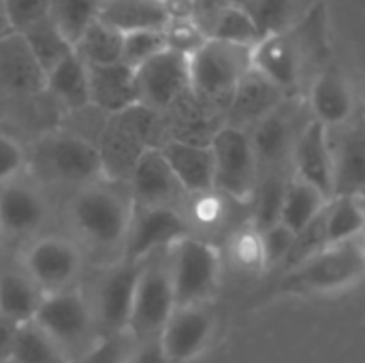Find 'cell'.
Masks as SVG:
<instances>
[{"instance_id": "1f68e13d", "label": "cell", "mask_w": 365, "mask_h": 363, "mask_svg": "<svg viewBox=\"0 0 365 363\" xmlns=\"http://www.w3.org/2000/svg\"><path fill=\"white\" fill-rule=\"evenodd\" d=\"M101 0H51L49 19L75 47L81 34L98 19Z\"/></svg>"}, {"instance_id": "7dc6e473", "label": "cell", "mask_w": 365, "mask_h": 363, "mask_svg": "<svg viewBox=\"0 0 365 363\" xmlns=\"http://www.w3.org/2000/svg\"><path fill=\"white\" fill-rule=\"evenodd\" d=\"M163 6L169 15V21L175 19H190L192 13V0H163Z\"/></svg>"}, {"instance_id": "4fadbf2b", "label": "cell", "mask_w": 365, "mask_h": 363, "mask_svg": "<svg viewBox=\"0 0 365 363\" xmlns=\"http://www.w3.org/2000/svg\"><path fill=\"white\" fill-rule=\"evenodd\" d=\"M308 58V41L297 26L263 36L252 47V68L278 86L287 96H293Z\"/></svg>"}, {"instance_id": "52a82bcc", "label": "cell", "mask_w": 365, "mask_h": 363, "mask_svg": "<svg viewBox=\"0 0 365 363\" xmlns=\"http://www.w3.org/2000/svg\"><path fill=\"white\" fill-rule=\"evenodd\" d=\"M310 120L312 116L308 105H302L295 96H289L284 103H280L272 113H267L248 131L259 165V175L278 171L293 173V150Z\"/></svg>"}, {"instance_id": "e575fe53", "label": "cell", "mask_w": 365, "mask_h": 363, "mask_svg": "<svg viewBox=\"0 0 365 363\" xmlns=\"http://www.w3.org/2000/svg\"><path fill=\"white\" fill-rule=\"evenodd\" d=\"M9 359L13 363H71L64 357V353L32 323L19 327Z\"/></svg>"}, {"instance_id": "ffe728a7", "label": "cell", "mask_w": 365, "mask_h": 363, "mask_svg": "<svg viewBox=\"0 0 365 363\" xmlns=\"http://www.w3.org/2000/svg\"><path fill=\"white\" fill-rule=\"evenodd\" d=\"M289 96L278 86H274L259 71L250 68L244 75V79L237 83L229 101L225 124L248 133L257 122H261L267 113H272Z\"/></svg>"}, {"instance_id": "603a6c76", "label": "cell", "mask_w": 365, "mask_h": 363, "mask_svg": "<svg viewBox=\"0 0 365 363\" xmlns=\"http://www.w3.org/2000/svg\"><path fill=\"white\" fill-rule=\"evenodd\" d=\"M90 79V107L107 116L124 113L139 105L135 71L124 62L88 66Z\"/></svg>"}, {"instance_id": "6da1fadb", "label": "cell", "mask_w": 365, "mask_h": 363, "mask_svg": "<svg viewBox=\"0 0 365 363\" xmlns=\"http://www.w3.org/2000/svg\"><path fill=\"white\" fill-rule=\"evenodd\" d=\"M133 214L128 186L101 180L71 193L64 205L66 235L77 242L88 261L107 267L124 259Z\"/></svg>"}, {"instance_id": "8d00e7d4", "label": "cell", "mask_w": 365, "mask_h": 363, "mask_svg": "<svg viewBox=\"0 0 365 363\" xmlns=\"http://www.w3.org/2000/svg\"><path fill=\"white\" fill-rule=\"evenodd\" d=\"M323 250H327V237H325V210L302 231L295 233L293 246L289 250L287 261L282 263L280 270H284L287 274L293 272L295 267L304 265L306 261L314 259L317 255H321Z\"/></svg>"}, {"instance_id": "cb8c5ba5", "label": "cell", "mask_w": 365, "mask_h": 363, "mask_svg": "<svg viewBox=\"0 0 365 363\" xmlns=\"http://www.w3.org/2000/svg\"><path fill=\"white\" fill-rule=\"evenodd\" d=\"M160 150L186 195L214 190V154L210 145L171 139Z\"/></svg>"}, {"instance_id": "ac0fdd59", "label": "cell", "mask_w": 365, "mask_h": 363, "mask_svg": "<svg viewBox=\"0 0 365 363\" xmlns=\"http://www.w3.org/2000/svg\"><path fill=\"white\" fill-rule=\"evenodd\" d=\"M329 145L334 158V197L365 195V122L351 120L344 126L331 128Z\"/></svg>"}, {"instance_id": "277c9868", "label": "cell", "mask_w": 365, "mask_h": 363, "mask_svg": "<svg viewBox=\"0 0 365 363\" xmlns=\"http://www.w3.org/2000/svg\"><path fill=\"white\" fill-rule=\"evenodd\" d=\"M32 325L43 332L71 363L101 338L88 293L79 287L45 295Z\"/></svg>"}, {"instance_id": "d6a6232c", "label": "cell", "mask_w": 365, "mask_h": 363, "mask_svg": "<svg viewBox=\"0 0 365 363\" xmlns=\"http://www.w3.org/2000/svg\"><path fill=\"white\" fill-rule=\"evenodd\" d=\"M19 34L26 39L28 47L32 49L34 58L38 60V64L45 73L73 51V45L64 39V34L53 26V21L49 17L30 26L28 30H24Z\"/></svg>"}, {"instance_id": "db71d44e", "label": "cell", "mask_w": 365, "mask_h": 363, "mask_svg": "<svg viewBox=\"0 0 365 363\" xmlns=\"http://www.w3.org/2000/svg\"><path fill=\"white\" fill-rule=\"evenodd\" d=\"M101 2H107V0H101Z\"/></svg>"}, {"instance_id": "9a60e30c", "label": "cell", "mask_w": 365, "mask_h": 363, "mask_svg": "<svg viewBox=\"0 0 365 363\" xmlns=\"http://www.w3.org/2000/svg\"><path fill=\"white\" fill-rule=\"evenodd\" d=\"M186 235L190 229L180 208H135L124 259L143 263Z\"/></svg>"}, {"instance_id": "60d3db41", "label": "cell", "mask_w": 365, "mask_h": 363, "mask_svg": "<svg viewBox=\"0 0 365 363\" xmlns=\"http://www.w3.org/2000/svg\"><path fill=\"white\" fill-rule=\"evenodd\" d=\"M135 340L124 336H101L79 359L73 363H126Z\"/></svg>"}, {"instance_id": "2e32d148", "label": "cell", "mask_w": 365, "mask_h": 363, "mask_svg": "<svg viewBox=\"0 0 365 363\" xmlns=\"http://www.w3.org/2000/svg\"><path fill=\"white\" fill-rule=\"evenodd\" d=\"M126 186L135 208H182L188 197L160 148H148L139 154Z\"/></svg>"}, {"instance_id": "7a4b0ae2", "label": "cell", "mask_w": 365, "mask_h": 363, "mask_svg": "<svg viewBox=\"0 0 365 363\" xmlns=\"http://www.w3.org/2000/svg\"><path fill=\"white\" fill-rule=\"evenodd\" d=\"M45 186H62L71 193L107 178L105 160L94 141L73 131H49L28 152V171Z\"/></svg>"}, {"instance_id": "816d5d0a", "label": "cell", "mask_w": 365, "mask_h": 363, "mask_svg": "<svg viewBox=\"0 0 365 363\" xmlns=\"http://www.w3.org/2000/svg\"><path fill=\"white\" fill-rule=\"evenodd\" d=\"M0 363H13L11 359H0Z\"/></svg>"}, {"instance_id": "9c48e42d", "label": "cell", "mask_w": 365, "mask_h": 363, "mask_svg": "<svg viewBox=\"0 0 365 363\" xmlns=\"http://www.w3.org/2000/svg\"><path fill=\"white\" fill-rule=\"evenodd\" d=\"M214 154V190L229 201H246L255 195L259 165L246 131L222 126L210 141Z\"/></svg>"}, {"instance_id": "f6af8a7d", "label": "cell", "mask_w": 365, "mask_h": 363, "mask_svg": "<svg viewBox=\"0 0 365 363\" xmlns=\"http://www.w3.org/2000/svg\"><path fill=\"white\" fill-rule=\"evenodd\" d=\"M126 363H171L167 359L163 347H160V340L158 338H152V340H135L133 349H130V355Z\"/></svg>"}, {"instance_id": "b9f144b4", "label": "cell", "mask_w": 365, "mask_h": 363, "mask_svg": "<svg viewBox=\"0 0 365 363\" xmlns=\"http://www.w3.org/2000/svg\"><path fill=\"white\" fill-rule=\"evenodd\" d=\"M295 233L278 223L276 227L259 233V246H261V261L265 267H282V263L289 257V250L293 246Z\"/></svg>"}, {"instance_id": "44dd1931", "label": "cell", "mask_w": 365, "mask_h": 363, "mask_svg": "<svg viewBox=\"0 0 365 363\" xmlns=\"http://www.w3.org/2000/svg\"><path fill=\"white\" fill-rule=\"evenodd\" d=\"M308 109L310 116L323 126H327L329 131L344 126L353 120L355 92L351 81L340 68L327 66L314 77L310 86Z\"/></svg>"}, {"instance_id": "f5cc1de1", "label": "cell", "mask_w": 365, "mask_h": 363, "mask_svg": "<svg viewBox=\"0 0 365 363\" xmlns=\"http://www.w3.org/2000/svg\"><path fill=\"white\" fill-rule=\"evenodd\" d=\"M0 237H2V229H0Z\"/></svg>"}, {"instance_id": "8992f818", "label": "cell", "mask_w": 365, "mask_h": 363, "mask_svg": "<svg viewBox=\"0 0 365 363\" xmlns=\"http://www.w3.org/2000/svg\"><path fill=\"white\" fill-rule=\"evenodd\" d=\"M167 265L178 306L207 304L220 278V252L214 244L186 235L167 248Z\"/></svg>"}, {"instance_id": "74e56055", "label": "cell", "mask_w": 365, "mask_h": 363, "mask_svg": "<svg viewBox=\"0 0 365 363\" xmlns=\"http://www.w3.org/2000/svg\"><path fill=\"white\" fill-rule=\"evenodd\" d=\"M169 49L165 30H139V32H128L124 34V45H122V60L126 66L133 71L145 64L150 58L156 53Z\"/></svg>"}, {"instance_id": "ba28073f", "label": "cell", "mask_w": 365, "mask_h": 363, "mask_svg": "<svg viewBox=\"0 0 365 363\" xmlns=\"http://www.w3.org/2000/svg\"><path fill=\"white\" fill-rule=\"evenodd\" d=\"M175 308L178 304L169 276L167 250H163L141 263L128 336L137 342L158 338Z\"/></svg>"}, {"instance_id": "f907efd6", "label": "cell", "mask_w": 365, "mask_h": 363, "mask_svg": "<svg viewBox=\"0 0 365 363\" xmlns=\"http://www.w3.org/2000/svg\"><path fill=\"white\" fill-rule=\"evenodd\" d=\"M359 199V203H361V208H364V212H365V195H361V197H357Z\"/></svg>"}, {"instance_id": "7bdbcfd3", "label": "cell", "mask_w": 365, "mask_h": 363, "mask_svg": "<svg viewBox=\"0 0 365 363\" xmlns=\"http://www.w3.org/2000/svg\"><path fill=\"white\" fill-rule=\"evenodd\" d=\"M165 39H167V47L173 51H180L184 56H192L207 39L197 30V26L190 19H175L169 21V26L165 28Z\"/></svg>"}, {"instance_id": "ee69618b", "label": "cell", "mask_w": 365, "mask_h": 363, "mask_svg": "<svg viewBox=\"0 0 365 363\" xmlns=\"http://www.w3.org/2000/svg\"><path fill=\"white\" fill-rule=\"evenodd\" d=\"M233 6L225 0H192V13H190V21L197 26V30L205 36L212 39L220 17L225 15V11Z\"/></svg>"}, {"instance_id": "484cf974", "label": "cell", "mask_w": 365, "mask_h": 363, "mask_svg": "<svg viewBox=\"0 0 365 363\" xmlns=\"http://www.w3.org/2000/svg\"><path fill=\"white\" fill-rule=\"evenodd\" d=\"M45 300V293L21 272L6 267L0 272V315L17 327L30 325Z\"/></svg>"}, {"instance_id": "836d02e7", "label": "cell", "mask_w": 365, "mask_h": 363, "mask_svg": "<svg viewBox=\"0 0 365 363\" xmlns=\"http://www.w3.org/2000/svg\"><path fill=\"white\" fill-rule=\"evenodd\" d=\"M244 9L250 13L261 34L267 36L297 26L302 19L304 0H248Z\"/></svg>"}, {"instance_id": "f35d334b", "label": "cell", "mask_w": 365, "mask_h": 363, "mask_svg": "<svg viewBox=\"0 0 365 363\" xmlns=\"http://www.w3.org/2000/svg\"><path fill=\"white\" fill-rule=\"evenodd\" d=\"M28 175V150L9 133L0 131V186Z\"/></svg>"}, {"instance_id": "d590c367", "label": "cell", "mask_w": 365, "mask_h": 363, "mask_svg": "<svg viewBox=\"0 0 365 363\" xmlns=\"http://www.w3.org/2000/svg\"><path fill=\"white\" fill-rule=\"evenodd\" d=\"M212 39L252 49L263 39V34L244 6H229L225 11V15L220 17Z\"/></svg>"}, {"instance_id": "bcb514c9", "label": "cell", "mask_w": 365, "mask_h": 363, "mask_svg": "<svg viewBox=\"0 0 365 363\" xmlns=\"http://www.w3.org/2000/svg\"><path fill=\"white\" fill-rule=\"evenodd\" d=\"M17 332H19V327L0 315V359L11 357V349H13V342L17 338Z\"/></svg>"}, {"instance_id": "e0dca14e", "label": "cell", "mask_w": 365, "mask_h": 363, "mask_svg": "<svg viewBox=\"0 0 365 363\" xmlns=\"http://www.w3.org/2000/svg\"><path fill=\"white\" fill-rule=\"evenodd\" d=\"M214 332L216 319L207 304L178 306L163 327L158 340L169 362L190 363L210 347Z\"/></svg>"}, {"instance_id": "4316f807", "label": "cell", "mask_w": 365, "mask_h": 363, "mask_svg": "<svg viewBox=\"0 0 365 363\" xmlns=\"http://www.w3.org/2000/svg\"><path fill=\"white\" fill-rule=\"evenodd\" d=\"M101 21L122 34L139 30H165L169 15L163 0H107L101 4Z\"/></svg>"}, {"instance_id": "83f0119b", "label": "cell", "mask_w": 365, "mask_h": 363, "mask_svg": "<svg viewBox=\"0 0 365 363\" xmlns=\"http://www.w3.org/2000/svg\"><path fill=\"white\" fill-rule=\"evenodd\" d=\"M327 203H329V199L321 190H317L314 186H310L304 180L291 175V180L287 184V193H284L280 223L284 227H289L293 233H297L304 227H308L327 208Z\"/></svg>"}, {"instance_id": "7c38bea8", "label": "cell", "mask_w": 365, "mask_h": 363, "mask_svg": "<svg viewBox=\"0 0 365 363\" xmlns=\"http://www.w3.org/2000/svg\"><path fill=\"white\" fill-rule=\"evenodd\" d=\"M139 105L158 113H167L190 92L188 56L165 49L135 68Z\"/></svg>"}, {"instance_id": "c3c4849f", "label": "cell", "mask_w": 365, "mask_h": 363, "mask_svg": "<svg viewBox=\"0 0 365 363\" xmlns=\"http://www.w3.org/2000/svg\"><path fill=\"white\" fill-rule=\"evenodd\" d=\"M11 32L9 30V24H6V15H4V0H0V36Z\"/></svg>"}, {"instance_id": "f1b7e54d", "label": "cell", "mask_w": 365, "mask_h": 363, "mask_svg": "<svg viewBox=\"0 0 365 363\" xmlns=\"http://www.w3.org/2000/svg\"><path fill=\"white\" fill-rule=\"evenodd\" d=\"M293 173H263L259 175L255 195H252V231L263 233L276 227L282 218V203L287 184Z\"/></svg>"}, {"instance_id": "5bb4252c", "label": "cell", "mask_w": 365, "mask_h": 363, "mask_svg": "<svg viewBox=\"0 0 365 363\" xmlns=\"http://www.w3.org/2000/svg\"><path fill=\"white\" fill-rule=\"evenodd\" d=\"M49 218V199L45 186L32 175H24L0 186V229L6 237L32 240L41 235Z\"/></svg>"}, {"instance_id": "d6986e66", "label": "cell", "mask_w": 365, "mask_h": 363, "mask_svg": "<svg viewBox=\"0 0 365 363\" xmlns=\"http://www.w3.org/2000/svg\"><path fill=\"white\" fill-rule=\"evenodd\" d=\"M291 171L295 178L321 190L329 201L334 199V158L329 145V131L314 118L306 124L295 143Z\"/></svg>"}, {"instance_id": "7402d4cb", "label": "cell", "mask_w": 365, "mask_h": 363, "mask_svg": "<svg viewBox=\"0 0 365 363\" xmlns=\"http://www.w3.org/2000/svg\"><path fill=\"white\" fill-rule=\"evenodd\" d=\"M0 88L15 96L45 92V71L19 32L0 36Z\"/></svg>"}, {"instance_id": "5b68a950", "label": "cell", "mask_w": 365, "mask_h": 363, "mask_svg": "<svg viewBox=\"0 0 365 363\" xmlns=\"http://www.w3.org/2000/svg\"><path fill=\"white\" fill-rule=\"evenodd\" d=\"M86 261L83 250L66 233H41L19 255L21 272L45 295L77 287Z\"/></svg>"}, {"instance_id": "30bf717a", "label": "cell", "mask_w": 365, "mask_h": 363, "mask_svg": "<svg viewBox=\"0 0 365 363\" xmlns=\"http://www.w3.org/2000/svg\"><path fill=\"white\" fill-rule=\"evenodd\" d=\"M365 274V246L364 242L353 240L340 246H331L295 267L280 282L284 293H319L340 289Z\"/></svg>"}, {"instance_id": "f546056e", "label": "cell", "mask_w": 365, "mask_h": 363, "mask_svg": "<svg viewBox=\"0 0 365 363\" xmlns=\"http://www.w3.org/2000/svg\"><path fill=\"white\" fill-rule=\"evenodd\" d=\"M365 231V212L357 197H334L325 208L327 248L357 240Z\"/></svg>"}, {"instance_id": "8fae6325", "label": "cell", "mask_w": 365, "mask_h": 363, "mask_svg": "<svg viewBox=\"0 0 365 363\" xmlns=\"http://www.w3.org/2000/svg\"><path fill=\"white\" fill-rule=\"evenodd\" d=\"M139 272L141 263L122 259L113 265L103 267L101 276L96 278L92 291L88 293V300L92 304L101 336L128 334Z\"/></svg>"}, {"instance_id": "681fc988", "label": "cell", "mask_w": 365, "mask_h": 363, "mask_svg": "<svg viewBox=\"0 0 365 363\" xmlns=\"http://www.w3.org/2000/svg\"><path fill=\"white\" fill-rule=\"evenodd\" d=\"M225 2H229V4H233V6H246L248 0H225Z\"/></svg>"}, {"instance_id": "3957f363", "label": "cell", "mask_w": 365, "mask_h": 363, "mask_svg": "<svg viewBox=\"0 0 365 363\" xmlns=\"http://www.w3.org/2000/svg\"><path fill=\"white\" fill-rule=\"evenodd\" d=\"M188 66L192 96L227 116L237 83L252 68V49L207 39L192 56H188Z\"/></svg>"}, {"instance_id": "4dcf8cb0", "label": "cell", "mask_w": 365, "mask_h": 363, "mask_svg": "<svg viewBox=\"0 0 365 363\" xmlns=\"http://www.w3.org/2000/svg\"><path fill=\"white\" fill-rule=\"evenodd\" d=\"M122 45H124V34L107 26L105 21L96 19L81 34V39L75 43L73 49L86 62V66H103L122 60Z\"/></svg>"}, {"instance_id": "d4e9b609", "label": "cell", "mask_w": 365, "mask_h": 363, "mask_svg": "<svg viewBox=\"0 0 365 363\" xmlns=\"http://www.w3.org/2000/svg\"><path fill=\"white\" fill-rule=\"evenodd\" d=\"M45 92L66 111H81L90 107L88 66L75 49L45 73Z\"/></svg>"}, {"instance_id": "ab89813d", "label": "cell", "mask_w": 365, "mask_h": 363, "mask_svg": "<svg viewBox=\"0 0 365 363\" xmlns=\"http://www.w3.org/2000/svg\"><path fill=\"white\" fill-rule=\"evenodd\" d=\"M51 0H4V15L11 32H24L49 17Z\"/></svg>"}]
</instances>
